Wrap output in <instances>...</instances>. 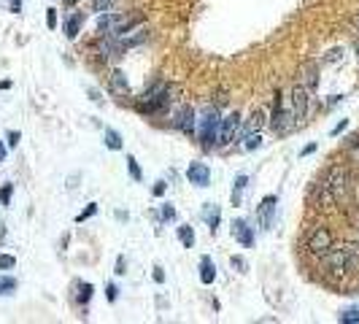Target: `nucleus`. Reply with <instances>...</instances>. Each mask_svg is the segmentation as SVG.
I'll use <instances>...</instances> for the list:
<instances>
[{"instance_id": "nucleus-1", "label": "nucleus", "mask_w": 359, "mask_h": 324, "mask_svg": "<svg viewBox=\"0 0 359 324\" xmlns=\"http://www.w3.org/2000/svg\"><path fill=\"white\" fill-rule=\"evenodd\" d=\"M324 262L343 273V270H351V268H359V243H346V246H338V249H330L324 254Z\"/></svg>"}, {"instance_id": "nucleus-2", "label": "nucleus", "mask_w": 359, "mask_h": 324, "mask_svg": "<svg viewBox=\"0 0 359 324\" xmlns=\"http://www.w3.org/2000/svg\"><path fill=\"white\" fill-rule=\"evenodd\" d=\"M170 89L165 87L162 81H157L151 89H146L141 95V100H138V111L141 114H159V111H165L170 105Z\"/></svg>"}, {"instance_id": "nucleus-3", "label": "nucleus", "mask_w": 359, "mask_h": 324, "mask_svg": "<svg viewBox=\"0 0 359 324\" xmlns=\"http://www.w3.org/2000/svg\"><path fill=\"white\" fill-rule=\"evenodd\" d=\"M219 124H222V119H219V108L216 105H205L203 119H200V143H203V149L214 146V141L219 138Z\"/></svg>"}, {"instance_id": "nucleus-4", "label": "nucleus", "mask_w": 359, "mask_h": 324, "mask_svg": "<svg viewBox=\"0 0 359 324\" xmlns=\"http://www.w3.org/2000/svg\"><path fill=\"white\" fill-rule=\"evenodd\" d=\"M346 184H349V173L343 168H332L322 181V197L324 200H341L346 195Z\"/></svg>"}, {"instance_id": "nucleus-5", "label": "nucleus", "mask_w": 359, "mask_h": 324, "mask_svg": "<svg viewBox=\"0 0 359 324\" xmlns=\"http://www.w3.org/2000/svg\"><path fill=\"white\" fill-rule=\"evenodd\" d=\"M297 124L295 114H292V108L287 111L281 103V95H276V103H273V119H270V127H273L276 135H287L292 127Z\"/></svg>"}, {"instance_id": "nucleus-6", "label": "nucleus", "mask_w": 359, "mask_h": 324, "mask_svg": "<svg viewBox=\"0 0 359 324\" xmlns=\"http://www.w3.org/2000/svg\"><path fill=\"white\" fill-rule=\"evenodd\" d=\"M311 89H305L303 84H297L295 89H292V114H295L297 124L305 122V116H308V103H311Z\"/></svg>"}, {"instance_id": "nucleus-7", "label": "nucleus", "mask_w": 359, "mask_h": 324, "mask_svg": "<svg viewBox=\"0 0 359 324\" xmlns=\"http://www.w3.org/2000/svg\"><path fill=\"white\" fill-rule=\"evenodd\" d=\"M241 130V116L238 111H232L227 119H222V127H219V138H216V146H230L235 141V133Z\"/></svg>"}, {"instance_id": "nucleus-8", "label": "nucleus", "mask_w": 359, "mask_h": 324, "mask_svg": "<svg viewBox=\"0 0 359 324\" xmlns=\"http://www.w3.org/2000/svg\"><path fill=\"white\" fill-rule=\"evenodd\" d=\"M276 203H278V197L276 195H268L257 206V222H259V227H262V230L273 227V222H276Z\"/></svg>"}, {"instance_id": "nucleus-9", "label": "nucleus", "mask_w": 359, "mask_h": 324, "mask_svg": "<svg viewBox=\"0 0 359 324\" xmlns=\"http://www.w3.org/2000/svg\"><path fill=\"white\" fill-rule=\"evenodd\" d=\"M173 127L192 135V130H195V108H192V105H181V108L173 114Z\"/></svg>"}, {"instance_id": "nucleus-10", "label": "nucleus", "mask_w": 359, "mask_h": 324, "mask_svg": "<svg viewBox=\"0 0 359 324\" xmlns=\"http://www.w3.org/2000/svg\"><path fill=\"white\" fill-rule=\"evenodd\" d=\"M187 178H189V184H195V187L205 189V187L211 184V170H208V165L192 162L189 168H187Z\"/></svg>"}, {"instance_id": "nucleus-11", "label": "nucleus", "mask_w": 359, "mask_h": 324, "mask_svg": "<svg viewBox=\"0 0 359 324\" xmlns=\"http://www.w3.org/2000/svg\"><path fill=\"white\" fill-rule=\"evenodd\" d=\"M308 249L314 251V254H327V251L332 249V235H330V230L319 227L316 233L308 238Z\"/></svg>"}, {"instance_id": "nucleus-12", "label": "nucleus", "mask_w": 359, "mask_h": 324, "mask_svg": "<svg viewBox=\"0 0 359 324\" xmlns=\"http://www.w3.org/2000/svg\"><path fill=\"white\" fill-rule=\"evenodd\" d=\"M232 238L243 246H254V227H249L246 219H235L232 222Z\"/></svg>"}, {"instance_id": "nucleus-13", "label": "nucleus", "mask_w": 359, "mask_h": 324, "mask_svg": "<svg viewBox=\"0 0 359 324\" xmlns=\"http://www.w3.org/2000/svg\"><path fill=\"white\" fill-rule=\"evenodd\" d=\"M203 219L211 227V233H216L219 222H222V208H219L216 203H205V206H203Z\"/></svg>"}, {"instance_id": "nucleus-14", "label": "nucleus", "mask_w": 359, "mask_h": 324, "mask_svg": "<svg viewBox=\"0 0 359 324\" xmlns=\"http://www.w3.org/2000/svg\"><path fill=\"white\" fill-rule=\"evenodd\" d=\"M111 92H114V95H127L130 92V81H127V76H124L122 70H114V73H111Z\"/></svg>"}, {"instance_id": "nucleus-15", "label": "nucleus", "mask_w": 359, "mask_h": 324, "mask_svg": "<svg viewBox=\"0 0 359 324\" xmlns=\"http://www.w3.org/2000/svg\"><path fill=\"white\" fill-rule=\"evenodd\" d=\"M81 24H84V14H81V11L70 14L68 19H65V35H68L70 41H73V38L78 35V30H81Z\"/></svg>"}, {"instance_id": "nucleus-16", "label": "nucleus", "mask_w": 359, "mask_h": 324, "mask_svg": "<svg viewBox=\"0 0 359 324\" xmlns=\"http://www.w3.org/2000/svg\"><path fill=\"white\" fill-rule=\"evenodd\" d=\"M216 279V268H214V262H211V257H203L200 260V281L205 284V287H211Z\"/></svg>"}, {"instance_id": "nucleus-17", "label": "nucleus", "mask_w": 359, "mask_h": 324, "mask_svg": "<svg viewBox=\"0 0 359 324\" xmlns=\"http://www.w3.org/2000/svg\"><path fill=\"white\" fill-rule=\"evenodd\" d=\"M300 84L305 89H314L316 87V65L314 62H308V65H303L300 68Z\"/></svg>"}, {"instance_id": "nucleus-18", "label": "nucleus", "mask_w": 359, "mask_h": 324, "mask_svg": "<svg viewBox=\"0 0 359 324\" xmlns=\"http://www.w3.org/2000/svg\"><path fill=\"white\" fill-rule=\"evenodd\" d=\"M146 38H149V30H146V27H141V30H135V35H122V38H119V41H122V46H124V49H132V46H141L143 41H146Z\"/></svg>"}, {"instance_id": "nucleus-19", "label": "nucleus", "mask_w": 359, "mask_h": 324, "mask_svg": "<svg viewBox=\"0 0 359 324\" xmlns=\"http://www.w3.org/2000/svg\"><path fill=\"white\" fill-rule=\"evenodd\" d=\"M262 124H265V111H262V108H257L254 114H251L249 124L243 127V135H246V133H259V130H262Z\"/></svg>"}, {"instance_id": "nucleus-20", "label": "nucleus", "mask_w": 359, "mask_h": 324, "mask_svg": "<svg viewBox=\"0 0 359 324\" xmlns=\"http://www.w3.org/2000/svg\"><path fill=\"white\" fill-rule=\"evenodd\" d=\"M246 184H249V176H243V173H241V176L235 178V184H232V206H241Z\"/></svg>"}, {"instance_id": "nucleus-21", "label": "nucleus", "mask_w": 359, "mask_h": 324, "mask_svg": "<svg viewBox=\"0 0 359 324\" xmlns=\"http://www.w3.org/2000/svg\"><path fill=\"white\" fill-rule=\"evenodd\" d=\"M178 241H181L184 249H192L195 246V230H192L189 224H181V227H178Z\"/></svg>"}, {"instance_id": "nucleus-22", "label": "nucleus", "mask_w": 359, "mask_h": 324, "mask_svg": "<svg viewBox=\"0 0 359 324\" xmlns=\"http://www.w3.org/2000/svg\"><path fill=\"white\" fill-rule=\"evenodd\" d=\"M103 138H105V146H108V149H114V151L122 149V135H119L116 130L105 127V130H103Z\"/></svg>"}, {"instance_id": "nucleus-23", "label": "nucleus", "mask_w": 359, "mask_h": 324, "mask_svg": "<svg viewBox=\"0 0 359 324\" xmlns=\"http://www.w3.org/2000/svg\"><path fill=\"white\" fill-rule=\"evenodd\" d=\"M257 146H262V138H259V133H246L243 135V149L246 151H254Z\"/></svg>"}, {"instance_id": "nucleus-24", "label": "nucleus", "mask_w": 359, "mask_h": 324, "mask_svg": "<svg viewBox=\"0 0 359 324\" xmlns=\"http://www.w3.org/2000/svg\"><path fill=\"white\" fill-rule=\"evenodd\" d=\"M89 297H92V284H78V295H76V300H78V306H86L89 303Z\"/></svg>"}, {"instance_id": "nucleus-25", "label": "nucleus", "mask_w": 359, "mask_h": 324, "mask_svg": "<svg viewBox=\"0 0 359 324\" xmlns=\"http://www.w3.org/2000/svg\"><path fill=\"white\" fill-rule=\"evenodd\" d=\"M343 324H357L359 322V306L357 308H346V311H341V316H338Z\"/></svg>"}, {"instance_id": "nucleus-26", "label": "nucleus", "mask_w": 359, "mask_h": 324, "mask_svg": "<svg viewBox=\"0 0 359 324\" xmlns=\"http://www.w3.org/2000/svg\"><path fill=\"white\" fill-rule=\"evenodd\" d=\"M16 289V279L11 276H0V295H11Z\"/></svg>"}, {"instance_id": "nucleus-27", "label": "nucleus", "mask_w": 359, "mask_h": 324, "mask_svg": "<svg viewBox=\"0 0 359 324\" xmlns=\"http://www.w3.org/2000/svg\"><path fill=\"white\" fill-rule=\"evenodd\" d=\"M127 170H130L132 181H143V173H141V168H138V162H135L132 154H127Z\"/></svg>"}, {"instance_id": "nucleus-28", "label": "nucleus", "mask_w": 359, "mask_h": 324, "mask_svg": "<svg viewBox=\"0 0 359 324\" xmlns=\"http://www.w3.org/2000/svg\"><path fill=\"white\" fill-rule=\"evenodd\" d=\"M230 265H232V268H235V270H238V273H246V270H249V262H246V260H243V257H235V254H232V257H230Z\"/></svg>"}, {"instance_id": "nucleus-29", "label": "nucleus", "mask_w": 359, "mask_h": 324, "mask_svg": "<svg viewBox=\"0 0 359 324\" xmlns=\"http://www.w3.org/2000/svg\"><path fill=\"white\" fill-rule=\"evenodd\" d=\"M116 0H92V8L97 11V14H103V11H111V5H114Z\"/></svg>"}, {"instance_id": "nucleus-30", "label": "nucleus", "mask_w": 359, "mask_h": 324, "mask_svg": "<svg viewBox=\"0 0 359 324\" xmlns=\"http://www.w3.org/2000/svg\"><path fill=\"white\" fill-rule=\"evenodd\" d=\"M11 268H16V257L0 254V270H11Z\"/></svg>"}, {"instance_id": "nucleus-31", "label": "nucleus", "mask_w": 359, "mask_h": 324, "mask_svg": "<svg viewBox=\"0 0 359 324\" xmlns=\"http://www.w3.org/2000/svg\"><path fill=\"white\" fill-rule=\"evenodd\" d=\"M11 195H14V184H5L3 192H0V203H3V206H11Z\"/></svg>"}, {"instance_id": "nucleus-32", "label": "nucleus", "mask_w": 359, "mask_h": 324, "mask_svg": "<svg viewBox=\"0 0 359 324\" xmlns=\"http://www.w3.org/2000/svg\"><path fill=\"white\" fill-rule=\"evenodd\" d=\"M95 214H97V206L92 203V206H86V208L81 211V214L76 216V222H84V219H89V216H95Z\"/></svg>"}, {"instance_id": "nucleus-33", "label": "nucleus", "mask_w": 359, "mask_h": 324, "mask_svg": "<svg viewBox=\"0 0 359 324\" xmlns=\"http://www.w3.org/2000/svg\"><path fill=\"white\" fill-rule=\"evenodd\" d=\"M176 219V208L170 206V203H165L162 206V222H173Z\"/></svg>"}, {"instance_id": "nucleus-34", "label": "nucleus", "mask_w": 359, "mask_h": 324, "mask_svg": "<svg viewBox=\"0 0 359 324\" xmlns=\"http://www.w3.org/2000/svg\"><path fill=\"white\" fill-rule=\"evenodd\" d=\"M46 24H49V30L57 27V8H49V14H46Z\"/></svg>"}, {"instance_id": "nucleus-35", "label": "nucleus", "mask_w": 359, "mask_h": 324, "mask_svg": "<svg viewBox=\"0 0 359 324\" xmlns=\"http://www.w3.org/2000/svg\"><path fill=\"white\" fill-rule=\"evenodd\" d=\"M105 297H108L111 303H116V297H119V289H116V284H108V287H105Z\"/></svg>"}, {"instance_id": "nucleus-36", "label": "nucleus", "mask_w": 359, "mask_h": 324, "mask_svg": "<svg viewBox=\"0 0 359 324\" xmlns=\"http://www.w3.org/2000/svg\"><path fill=\"white\" fill-rule=\"evenodd\" d=\"M127 273V260L124 257H116V276H124Z\"/></svg>"}, {"instance_id": "nucleus-37", "label": "nucleus", "mask_w": 359, "mask_h": 324, "mask_svg": "<svg viewBox=\"0 0 359 324\" xmlns=\"http://www.w3.org/2000/svg\"><path fill=\"white\" fill-rule=\"evenodd\" d=\"M343 57V49H332L327 57H324V62H338V59Z\"/></svg>"}, {"instance_id": "nucleus-38", "label": "nucleus", "mask_w": 359, "mask_h": 324, "mask_svg": "<svg viewBox=\"0 0 359 324\" xmlns=\"http://www.w3.org/2000/svg\"><path fill=\"white\" fill-rule=\"evenodd\" d=\"M19 141H22V135H19L16 130H11L8 133V146H19Z\"/></svg>"}, {"instance_id": "nucleus-39", "label": "nucleus", "mask_w": 359, "mask_h": 324, "mask_svg": "<svg viewBox=\"0 0 359 324\" xmlns=\"http://www.w3.org/2000/svg\"><path fill=\"white\" fill-rule=\"evenodd\" d=\"M165 189H168V187H165V181H157V184H154V195H157V197H162Z\"/></svg>"}, {"instance_id": "nucleus-40", "label": "nucleus", "mask_w": 359, "mask_h": 324, "mask_svg": "<svg viewBox=\"0 0 359 324\" xmlns=\"http://www.w3.org/2000/svg\"><path fill=\"white\" fill-rule=\"evenodd\" d=\"M89 97H92V100H95V103H103V97H100V92H97L95 87H89Z\"/></svg>"}, {"instance_id": "nucleus-41", "label": "nucleus", "mask_w": 359, "mask_h": 324, "mask_svg": "<svg viewBox=\"0 0 359 324\" xmlns=\"http://www.w3.org/2000/svg\"><path fill=\"white\" fill-rule=\"evenodd\" d=\"M346 124H349L346 119H343V122H338V124H335V130H332V135H341L343 130H346Z\"/></svg>"}, {"instance_id": "nucleus-42", "label": "nucleus", "mask_w": 359, "mask_h": 324, "mask_svg": "<svg viewBox=\"0 0 359 324\" xmlns=\"http://www.w3.org/2000/svg\"><path fill=\"white\" fill-rule=\"evenodd\" d=\"M8 3H11V11H14V14L22 11V0H8Z\"/></svg>"}, {"instance_id": "nucleus-43", "label": "nucleus", "mask_w": 359, "mask_h": 324, "mask_svg": "<svg viewBox=\"0 0 359 324\" xmlns=\"http://www.w3.org/2000/svg\"><path fill=\"white\" fill-rule=\"evenodd\" d=\"M154 281H157V284H162V281H165V273H162V268H154Z\"/></svg>"}, {"instance_id": "nucleus-44", "label": "nucleus", "mask_w": 359, "mask_h": 324, "mask_svg": "<svg viewBox=\"0 0 359 324\" xmlns=\"http://www.w3.org/2000/svg\"><path fill=\"white\" fill-rule=\"evenodd\" d=\"M314 151H316V143H308V146H305V149L300 151V154H303V157H308V154H314Z\"/></svg>"}, {"instance_id": "nucleus-45", "label": "nucleus", "mask_w": 359, "mask_h": 324, "mask_svg": "<svg viewBox=\"0 0 359 324\" xmlns=\"http://www.w3.org/2000/svg\"><path fill=\"white\" fill-rule=\"evenodd\" d=\"M3 160H5V143L0 141V162H3Z\"/></svg>"}, {"instance_id": "nucleus-46", "label": "nucleus", "mask_w": 359, "mask_h": 324, "mask_svg": "<svg viewBox=\"0 0 359 324\" xmlns=\"http://www.w3.org/2000/svg\"><path fill=\"white\" fill-rule=\"evenodd\" d=\"M62 3H65V5H76V0H62Z\"/></svg>"}, {"instance_id": "nucleus-47", "label": "nucleus", "mask_w": 359, "mask_h": 324, "mask_svg": "<svg viewBox=\"0 0 359 324\" xmlns=\"http://www.w3.org/2000/svg\"><path fill=\"white\" fill-rule=\"evenodd\" d=\"M357 51H359V43H357Z\"/></svg>"}]
</instances>
